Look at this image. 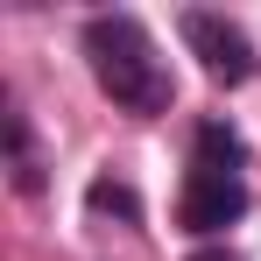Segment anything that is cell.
I'll return each instance as SVG.
<instances>
[{"instance_id": "5", "label": "cell", "mask_w": 261, "mask_h": 261, "mask_svg": "<svg viewBox=\"0 0 261 261\" xmlns=\"http://www.w3.org/2000/svg\"><path fill=\"white\" fill-rule=\"evenodd\" d=\"M240 163H247L240 134L226 127V120H205V127H198V170H233L240 176Z\"/></svg>"}, {"instance_id": "1", "label": "cell", "mask_w": 261, "mask_h": 261, "mask_svg": "<svg viewBox=\"0 0 261 261\" xmlns=\"http://www.w3.org/2000/svg\"><path fill=\"white\" fill-rule=\"evenodd\" d=\"M85 57H92V78H99V92L113 106H127L141 120L148 113H170L176 78H170V64L155 57L148 29L134 14H92L85 21Z\"/></svg>"}, {"instance_id": "2", "label": "cell", "mask_w": 261, "mask_h": 261, "mask_svg": "<svg viewBox=\"0 0 261 261\" xmlns=\"http://www.w3.org/2000/svg\"><path fill=\"white\" fill-rule=\"evenodd\" d=\"M184 43H191V57L205 64V78L212 85H247L261 71V57H254V36L240 29V21H226V14H212V7H191L184 21Z\"/></svg>"}, {"instance_id": "6", "label": "cell", "mask_w": 261, "mask_h": 261, "mask_svg": "<svg viewBox=\"0 0 261 261\" xmlns=\"http://www.w3.org/2000/svg\"><path fill=\"white\" fill-rule=\"evenodd\" d=\"M85 205H92V212H113L120 226H141V198H134L120 176H99V184L85 191Z\"/></svg>"}, {"instance_id": "3", "label": "cell", "mask_w": 261, "mask_h": 261, "mask_svg": "<svg viewBox=\"0 0 261 261\" xmlns=\"http://www.w3.org/2000/svg\"><path fill=\"white\" fill-rule=\"evenodd\" d=\"M240 212H247V184H240L233 170H198V163H191L184 198H176V226L205 240V233H226Z\"/></svg>"}, {"instance_id": "7", "label": "cell", "mask_w": 261, "mask_h": 261, "mask_svg": "<svg viewBox=\"0 0 261 261\" xmlns=\"http://www.w3.org/2000/svg\"><path fill=\"white\" fill-rule=\"evenodd\" d=\"M191 261H240V254H233V247H198Z\"/></svg>"}, {"instance_id": "4", "label": "cell", "mask_w": 261, "mask_h": 261, "mask_svg": "<svg viewBox=\"0 0 261 261\" xmlns=\"http://www.w3.org/2000/svg\"><path fill=\"white\" fill-rule=\"evenodd\" d=\"M0 134H7V184H14L21 198H36V191H43V148H36V134H29V113L7 106V113H0Z\"/></svg>"}]
</instances>
